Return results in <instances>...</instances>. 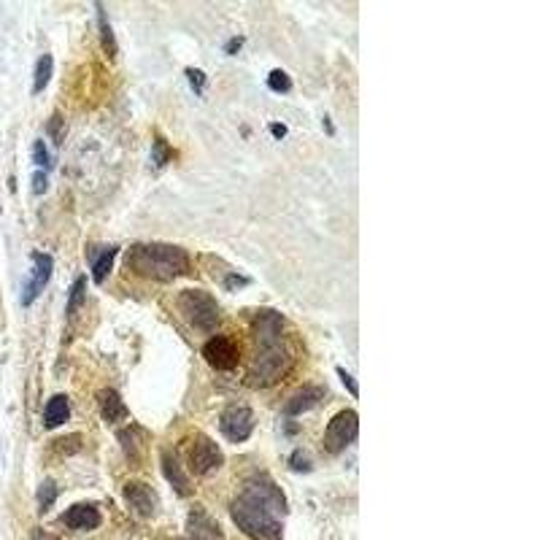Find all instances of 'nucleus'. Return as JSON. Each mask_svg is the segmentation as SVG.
<instances>
[{
	"instance_id": "dca6fc26",
	"label": "nucleus",
	"mask_w": 540,
	"mask_h": 540,
	"mask_svg": "<svg viewBox=\"0 0 540 540\" xmlns=\"http://www.w3.org/2000/svg\"><path fill=\"white\" fill-rule=\"evenodd\" d=\"M97 405H100V414H103L106 421H119L122 416H127V405H124V400L119 397V392L111 389V386H106V389L97 395Z\"/></svg>"
},
{
	"instance_id": "72a5a7b5",
	"label": "nucleus",
	"mask_w": 540,
	"mask_h": 540,
	"mask_svg": "<svg viewBox=\"0 0 540 540\" xmlns=\"http://www.w3.org/2000/svg\"><path fill=\"white\" fill-rule=\"evenodd\" d=\"M241 47H244V38H241V35H235V38H232L230 44L224 47V52H227V54H235V52H238V49H241Z\"/></svg>"
},
{
	"instance_id": "c756f323",
	"label": "nucleus",
	"mask_w": 540,
	"mask_h": 540,
	"mask_svg": "<svg viewBox=\"0 0 540 540\" xmlns=\"http://www.w3.org/2000/svg\"><path fill=\"white\" fill-rule=\"evenodd\" d=\"M49 136L54 143H62L65 138V122H62V114H54L52 119H49Z\"/></svg>"
},
{
	"instance_id": "5701e85b",
	"label": "nucleus",
	"mask_w": 540,
	"mask_h": 540,
	"mask_svg": "<svg viewBox=\"0 0 540 540\" xmlns=\"http://www.w3.org/2000/svg\"><path fill=\"white\" fill-rule=\"evenodd\" d=\"M84 294H87V278L78 276L76 284L71 287V297H68V316H73V313L81 308V303H84Z\"/></svg>"
},
{
	"instance_id": "473e14b6",
	"label": "nucleus",
	"mask_w": 540,
	"mask_h": 540,
	"mask_svg": "<svg viewBox=\"0 0 540 540\" xmlns=\"http://www.w3.org/2000/svg\"><path fill=\"white\" fill-rule=\"evenodd\" d=\"M251 284V278H246V276H227L224 278V287L227 289H241V287H248Z\"/></svg>"
},
{
	"instance_id": "6e6552de",
	"label": "nucleus",
	"mask_w": 540,
	"mask_h": 540,
	"mask_svg": "<svg viewBox=\"0 0 540 540\" xmlns=\"http://www.w3.org/2000/svg\"><path fill=\"white\" fill-rule=\"evenodd\" d=\"M219 430L222 435L230 440V443H244L248 440V435L254 430V411H251V405H244V402H238V405H230L222 419H219Z\"/></svg>"
},
{
	"instance_id": "39448f33",
	"label": "nucleus",
	"mask_w": 540,
	"mask_h": 540,
	"mask_svg": "<svg viewBox=\"0 0 540 540\" xmlns=\"http://www.w3.org/2000/svg\"><path fill=\"white\" fill-rule=\"evenodd\" d=\"M238 497L246 500L248 505H254V508L273 513V516H278V519L287 516V497H284V492L278 489L273 481H268V479L246 481Z\"/></svg>"
},
{
	"instance_id": "423d86ee",
	"label": "nucleus",
	"mask_w": 540,
	"mask_h": 540,
	"mask_svg": "<svg viewBox=\"0 0 540 540\" xmlns=\"http://www.w3.org/2000/svg\"><path fill=\"white\" fill-rule=\"evenodd\" d=\"M356 432H359V416H356V411L346 408L330 419L327 432H324V448L330 454H340L356 440Z\"/></svg>"
},
{
	"instance_id": "4be33fe9",
	"label": "nucleus",
	"mask_w": 540,
	"mask_h": 540,
	"mask_svg": "<svg viewBox=\"0 0 540 540\" xmlns=\"http://www.w3.org/2000/svg\"><path fill=\"white\" fill-rule=\"evenodd\" d=\"M57 484L52 479H47V481H41V486H38V492H35V497H38V510L41 513H47L52 505H54V500H57Z\"/></svg>"
},
{
	"instance_id": "f257e3e1",
	"label": "nucleus",
	"mask_w": 540,
	"mask_h": 540,
	"mask_svg": "<svg viewBox=\"0 0 540 540\" xmlns=\"http://www.w3.org/2000/svg\"><path fill=\"white\" fill-rule=\"evenodd\" d=\"M287 319L276 311H260L254 316V338H257V359L251 368V381L257 386L276 384L292 365L289 346L284 340Z\"/></svg>"
},
{
	"instance_id": "6ab92c4d",
	"label": "nucleus",
	"mask_w": 540,
	"mask_h": 540,
	"mask_svg": "<svg viewBox=\"0 0 540 540\" xmlns=\"http://www.w3.org/2000/svg\"><path fill=\"white\" fill-rule=\"evenodd\" d=\"M95 11H97V30H100V44H103V52H106L108 57L114 60V57H116V38H114V30H111V25H108L106 8L97 3V6H95Z\"/></svg>"
},
{
	"instance_id": "f03ea898",
	"label": "nucleus",
	"mask_w": 540,
	"mask_h": 540,
	"mask_svg": "<svg viewBox=\"0 0 540 540\" xmlns=\"http://www.w3.org/2000/svg\"><path fill=\"white\" fill-rule=\"evenodd\" d=\"M127 265L138 276L168 284L181 273H186L189 254L181 246H173V244H136L127 251Z\"/></svg>"
},
{
	"instance_id": "0eeeda50",
	"label": "nucleus",
	"mask_w": 540,
	"mask_h": 540,
	"mask_svg": "<svg viewBox=\"0 0 540 540\" xmlns=\"http://www.w3.org/2000/svg\"><path fill=\"white\" fill-rule=\"evenodd\" d=\"M189 470L195 473V476H200V479H208V476H214L216 470L224 464V454H222V448L216 446L211 438H205V435H198L195 440H192V446H189Z\"/></svg>"
},
{
	"instance_id": "aec40b11",
	"label": "nucleus",
	"mask_w": 540,
	"mask_h": 540,
	"mask_svg": "<svg viewBox=\"0 0 540 540\" xmlns=\"http://www.w3.org/2000/svg\"><path fill=\"white\" fill-rule=\"evenodd\" d=\"M119 443L122 448L127 451V457H130V462H138V454H140V443H143V430H140L138 424H133V427H127L124 432H119ZM143 457V454H140Z\"/></svg>"
},
{
	"instance_id": "b1692460",
	"label": "nucleus",
	"mask_w": 540,
	"mask_h": 540,
	"mask_svg": "<svg viewBox=\"0 0 540 540\" xmlns=\"http://www.w3.org/2000/svg\"><path fill=\"white\" fill-rule=\"evenodd\" d=\"M52 451H57L60 457H71V454H76L78 448H81V438L78 435H68V438H57L54 443H52Z\"/></svg>"
},
{
	"instance_id": "cd10ccee",
	"label": "nucleus",
	"mask_w": 540,
	"mask_h": 540,
	"mask_svg": "<svg viewBox=\"0 0 540 540\" xmlns=\"http://www.w3.org/2000/svg\"><path fill=\"white\" fill-rule=\"evenodd\" d=\"M186 78H189V84H192L195 95L205 92V87H208V78H205V73H203V71H198V68H186Z\"/></svg>"
},
{
	"instance_id": "393cba45",
	"label": "nucleus",
	"mask_w": 540,
	"mask_h": 540,
	"mask_svg": "<svg viewBox=\"0 0 540 540\" xmlns=\"http://www.w3.org/2000/svg\"><path fill=\"white\" fill-rule=\"evenodd\" d=\"M32 162L38 165V170H49L52 165H54V157L49 155V149L44 140H35V143H32Z\"/></svg>"
},
{
	"instance_id": "f3484780",
	"label": "nucleus",
	"mask_w": 540,
	"mask_h": 540,
	"mask_svg": "<svg viewBox=\"0 0 540 540\" xmlns=\"http://www.w3.org/2000/svg\"><path fill=\"white\" fill-rule=\"evenodd\" d=\"M189 532L195 540H216L219 538V527L214 524V519L203 510H192L189 516Z\"/></svg>"
},
{
	"instance_id": "9b49d317",
	"label": "nucleus",
	"mask_w": 540,
	"mask_h": 540,
	"mask_svg": "<svg viewBox=\"0 0 540 540\" xmlns=\"http://www.w3.org/2000/svg\"><path fill=\"white\" fill-rule=\"evenodd\" d=\"M124 503L140 519H152L157 510V492L143 481H127L124 484Z\"/></svg>"
},
{
	"instance_id": "9d476101",
	"label": "nucleus",
	"mask_w": 540,
	"mask_h": 540,
	"mask_svg": "<svg viewBox=\"0 0 540 540\" xmlns=\"http://www.w3.org/2000/svg\"><path fill=\"white\" fill-rule=\"evenodd\" d=\"M52 270H54V260L44 251H32V276L28 278V284L22 289V306H30L32 300L44 292V287L52 278Z\"/></svg>"
},
{
	"instance_id": "a878e982",
	"label": "nucleus",
	"mask_w": 540,
	"mask_h": 540,
	"mask_svg": "<svg viewBox=\"0 0 540 540\" xmlns=\"http://www.w3.org/2000/svg\"><path fill=\"white\" fill-rule=\"evenodd\" d=\"M268 87H270L273 92L284 95V92H289V90H292V78L287 76L284 71H278L276 68V71H270V73H268Z\"/></svg>"
},
{
	"instance_id": "412c9836",
	"label": "nucleus",
	"mask_w": 540,
	"mask_h": 540,
	"mask_svg": "<svg viewBox=\"0 0 540 540\" xmlns=\"http://www.w3.org/2000/svg\"><path fill=\"white\" fill-rule=\"evenodd\" d=\"M52 73H54V57L52 54H41L38 62H35V78H32V92H44L47 84L52 81Z\"/></svg>"
},
{
	"instance_id": "2eb2a0df",
	"label": "nucleus",
	"mask_w": 540,
	"mask_h": 540,
	"mask_svg": "<svg viewBox=\"0 0 540 540\" xmlns=\"http://www.w3.org/2000/svg\"><path fill=\"white\" fill-rule=\"evenodd\" d=\"M71 419V402L65 395H54L44 408V427L47 430H57Z\"/></svg>"
},
{
	"instance_id": "2f4dec72",
	"label": "nucleus",
	"mask_w": 540,
	"mask_h": 540,
	"mask_svg": "<svg viewBox=\"0 0 540 540\" xmlns=\"http://www.w3.org/2000/svg\"><path fill=\"white\" fill-rule=\"evenodd\" d=\"M335 373L340 376V381H343V386H346V392H349V395H354V397H356V395H359V386H356L354 378H352L349 373L343 371V368H335Z\"/></svg>"
},
{
	"instance_id": "bb28decb",
	"label": "nucleus",
	"mask_w": 540,
	"mask_h": 540,
	"mask_svg": "<svg viewBox=\"0 0 540 540\" xmlns=\"http://www.w3.org/2000/svg\"><path fill=\"white\" fill-rule=\"evenodd\" d=\"M30 189H32V195H35V198L47 195V189H49V173H47V170H32Z\"/></svg>"
},
{
	"instance_id": "a211bd4d",
	"label": "nucleus",
	"mask_w": 540,
	"mask_h": 540,
	"mask_svg": "<svg viewBox=\"0 0 540 540\" xmlns=\"http://www.w3.org/2000/svg\"><path fill=\"white\" fill-rule=\"evenodd\" d=\"M116 257H119V246H103L97 254H95L92 260V278L100 284V281H106L111 276V270H114V263H116Z\"/></svg>"
},
{
	"instance_id": "c85d7f7f",
	"label": "nucleus",
	"mask_w": 540,
	"mask_h": 540,
	"mask_svg": "<svg viewBox=\"0 0 540 540\" xmlns=\"http://www.w3.org/2000/svg\"><path fill=\"white\" fill-rule=\"evenodd\" d=\"M289 467H292L294 473H311V460H308V454L306 451H294L292 457H289Z\"/></svg>"
},
{
	"instance_id": "20e7f679",
	"label": "nucleus",
	"mask_w": 540,
	"mask_h": 540,
	"mask_svg": "<svg viewBox=\"0 0 540 540\" xmlns=\"http://www.w3.org/2000/svg\"><path fill=\"white\" fill-rule=\"evenodd\" d=\"M179 311L195 330H214L222 319V311H219L214 294L203 292V289H184L179 294Z\"/></svg>"
},
{
	"instance_id": "4468645a",
	"label": "nucleus",
	"mask_w": 540,
	"mask_h": 540,
	"mask_svg": "<svg viewBox=\"0 0 540 540\" xmlns=\"http://www.w3.org/2000/svg\"><path fill=\"white\" fill-rule=\"evenodd\" d=\"M322 400H324V386L306 384L303 389H297L292 397L287 400L284 414H287V416H300V414H306V411H313Z\"/></svg>"
},
{
	"instance_id": "1a4fd4ad",
	"label": "nucleus",
	"mask_w": 540,
	"mask_h": 540,
	"mask_svg": "<svg viewBox=\"0 0 540 540\" xmlns=\"http://www.w3.org/2000/svg\"><path fill=\"white\" fill-rule=\"evenodd\" d=\"M203 359L214 371H235L238 362H241V349L227 335H214L211 340H205V346H203Z\"/></svg>"
},
{
	"instance_id": "f704fd0d",
	"label": "nucleus",
	"mask_w": 540,
	"mask_h": 540,
	"mask_svg": "<svg viewBox=\"0 0 540 540\" xmlns=\"http://www.w3.org/2000/svg\"><path fill=\"white\" fill-rule=\"evenodd\" d=\"M270 133L276 136V138H284L287 136V124H281V122H273L270 124Z\"/></svg>"
},
{
	"instance_id": "7ed1b4c3",
	"label": "nucleus",
	"mask_w": 540,
	"mask_h": 540,
	"mask_svg": "<svg viewBox=\"0 0 540 540\" xmlns=\"http://www.w3.org/2000/svg\"><path fill=\"white\" fill-rule=\"evenodd\" d=\"M230 516L235 527L251 540H284V522L273 513H268V510L248 505L246 500H241V497L232 500Z\"/></svg>"
},
{
	"instance_id": "f8f14e48",
	"label": "nucleus",
	"mask_w": 540,
	"mask_h": 540,
	"mask_svg": "<svg viewBox=\"0 0 540 540\" xmlns=\"http://www.w3.org/2000/svg\"><path fill=\"white\" fill-rule=\"evenodd\" d=\"M160 467H162V476H165V481L173 486L176 494L189 497V494L195 492V489H192V481L186 479L184 464H181L179 454H176L173 448H162V451H160Z\"/></svg>"
},
{
	"instance_id": "7c9ffc66",
	"label": "nucleus",
	"mask_w": 540,
	"mask_h": 540,
	"mask_svg": "<svg viewBox=\"0 0 540 540\" xmlns=\"http://www.w3.org/2000/svg\"><path fill=\"white\" fill-rule=\"evenodd\" d=\"M170 160V155H168V143L162 138H157L155 140V165H165Z\"/></svg>"
},
{
	"instance_id": "c9c22d12",
	"label": "nucleus",
	"mask_w": 540,
	"mask_h": 540,
	"mask_svg": "<svg viewBox=\"0 0 540 540\" xmlns=\"http://www.w3.org/2000/svg\"><path fill=\"white\" fill-rule=\"evenodd\" d=\"M32 540H57L54 535H49L44 529H32Z\"/></svg>"
},
{
	"instance_id": "e433bc0d",
	"label": "nucleus",
	"mask_w": 540,
	"mask_h": 540,
	"mask_svg": "<svg viewBox=\"0 0 540 540\" xmlns=\"http://www.w3.org/2000/svg\"><path fill=\"white\" fill-rule=\"evenodd\" d=\"M324 133H327V136H335V127L330 122V116H324Z\"/></svg>"
},
{
	"instance_id": "ddd939ff",
	"label": "nucleus",
	"mask_w": 540,
	"mask_h": 540,
	"mask_svg": "<svg viewBox=\"0 0 540 540\" xmlns=\"http://www.w3.org/2000/svg\"><path fill=\"white\" fill-rule=\"evenodd\" d=\"M60 519H62V524L76 529V532H92V529H97V527L103 524V513L95 508V505H90V503L71 505Z\"/></svg>"
}]
</instances>
